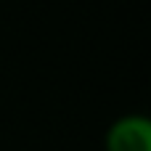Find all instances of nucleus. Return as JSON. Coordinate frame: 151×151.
Wrapping results in <instances>:
<instances>
[{
    "label": "nucleus",
    "instance_id": "f257e3e1",
    "mask_svg": "<svg viewBox=\"0 0 151 151\" xmlns=\"http://www.w3.org/2000/svg\"><path fill=\"white\" fill-rule=\"evenodd\" d=\"M106 151H151V122L143 114H125L106 130Z\"/></svg>",
    "mask_w": 151,
    "mask_h": 151
}]
</instances>
